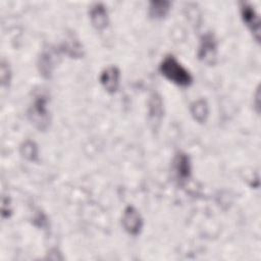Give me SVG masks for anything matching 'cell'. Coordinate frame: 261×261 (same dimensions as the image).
I'll list each match as a JSON object with an SVG mask.
<instances>
[{
	"mask_svg": "<svg viewBox=\"0 0 261 261\" xmlns=\"http://www.w3.org/2000/svg\"><path fill=\"white\" fill-rule=\"evenodd\" d=\"M173 171L180 182L186 181L191 175V161L186 153H178L173 159Z\"/></svg>",
	"mask_w": 261,
	"mask_h": 261,
	"instance_id": "7",
	"label": "cell"
},
{
	"mask_svg": "<svg viewBox=\"0 0 261 261\" xmlns=\"http://www.w3.org/2000/svg\"><path fill=\"white\" fill-rule=\"evenodd\" d=\"M21 154L29 160H35L37 158L38 149L34 142L27 141L21 146Z\"/></svg>",
	"mask_w": 261,
	"mask_h": 261,
	"instance_id": "11",
	"label": "cell"
},
{
	"mask_svg": "<svg viewBox=\"0 0 261 261\" xmlns=\"http://www.w3.org/2000/svg\"><path fill=\"white\" fill-rule=\"evenodd\" d=\"M92 24L97 30H103L108 24V13L106 7L102 3H95L91 6L89 11Z\"/></svg>",
	"mask_w": 261,
	"mask_h": 261,
	"instance_id": "8",
	"label": "cell"
},
{
	"mask_svg": "<svg viewBox=\"0 0 261 261\" xmlns=\"http://www.w3.org/2000/svg\"><path fill=\"white\" fill-rule=\"evenodd\" d=\"M122 225L124 229L133 236L140 233L143 226V219L138 210L133 206H127L122 214Z\"/></svg>",
	"mask_w": 261,
	"mask_h": 261,
	"instance_id": "4",
	"label": "cell"
},
{
	"mask_svg": "<svg viewBox=\"0 0 261 261\" xmlns=\"http://www.w3.org/2000/svg\"><path fill=\"white\" fill-rule=\"evenodd\" d=\"M159 70L163 76L177 86L188 87L193 83V76L190 71L186 69L172 55L164 57L160 63Z\"/></svg>",
	"mask_w": 261,
	"mask_h": 261,
	"instance_id": "1",
	"label": "cell"
},
{
	"mask_svg": "<svg viewBox=\"0 0 261 261\" xmlns=\"http://www.w3.org/2000/svg\"><path fill=\"white\" fill-rule=\"evenodd\" d=\"M216 42L211 34H206L202 37L199 50H198V56L201 60L207 63H213V60L216 57Z\"/></svg>",
	"mask_w": 261,
	"mask_h": 261,
	"instance_id": "5",
	"label": "cell"
},
{
	"mask_svg": "<svg viewBox=\"0 0 261 261\" xmlns=\"http://www.w3.org/2000/svg\"><path fill=\"white\" fill-rule=\"evenodd\" d=\"M29 117L39 129H45L47 127L49 121L47 111V97L44 95H39L35 98L29 110Z\"/></svg>",
	"mask_w": 261,
	"mask_h": 261,
	"instance_id": "2",
	"label": "cell"
},
{
	"mask_svg": "<svg viewBox=\"0 0 261 261\" xmlns=\"http://www.w3.org/2000/svg\"><path fill=\"white\" fill-rule=\"evenodd\" d=\"M240 11H241V17H242L244 23L252 33L255 41L259 42L260 41L259 14L255 10V8L250 3H247V2L240 3Z\"/></svg>",
	"mask_w": 261,
	"mask_h": 261,
	"instance_id": "3",
	"label": "cell"
},
{
	"mask_svg": "<svg viewBox=\"0 0 261 261\" xmlns=\"http://www.w3.org/2000/svg\"><path fill=\"white\" fill-rule=\"evenodd\" d=\"M191 113L195 120L202 123L205 122L208 117V105L205 100L199 99L191 105Z\"/></svg>",
	"mask_w": 261,
	"mask_h": 261,
	"instance_id": "10",
	"label": "cell"
},
{
	"mask_svg": "<svg viewBox=\"0 0 261 261\" xmlns=\"http://www.w3.org/2000/svg\"><path fill=\"white\" fill-rule=\"evenodd\" d=\"M119 77H120L119 69L116 66L111 65L106 67L101 72L100 83L108 93L113 94L117 91L119 87Z\"/></svg>",
	"mask_w": 261,
	"mask_h": 261,
	"instance_id": "6",
	"label": "cell"
},
{
	"mask_svg": "<svg viewBox=\"0 0 261 261\" xmlns=\"http://www.w3.org/2000/svg\"><path fill=\"white\" fill-rule=\"evenodd\" d=\"M170 9V2L168 1H151L149 3V15L155 19L165 17Z\"/></svg>",
	"mask_w": 261,
	"mask_h": 261,
	"instance_id": "9",
	"label": "cell"
}]
</instances>
